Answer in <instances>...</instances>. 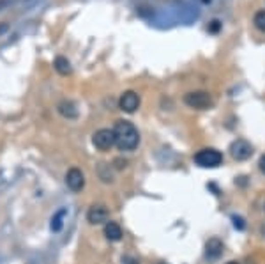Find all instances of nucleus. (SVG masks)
Wrapping results in <instances>:
<instances>
[{
    "mask_svg": "<svg viewBox=\"0 0 265 264\" xmlns=\"http://www.w3.org/2000/svg\"><path fill=\"white\" fill-rule=\"evenodd\" d=\"M108 218H110V211L106 209L103 204H94L89 211H87V220H89V224H92V225L106 224Z\"/></svg>",
    "mask_w": 265,
    "mask_h": 264,
    "instance_id": "obj_7",
    "label": "nucleus"
},
{
    "mask_svg": "<svg viewBox=\"0 0 265 264\" xmlns=\"http://www.w3.org/2000/svg\"><path fill=\"white\" fill-rule=\"evenodd\" d=\"M258 167H260V171H262L263 174H265V154H263L262 158H260V161H258Z\"/></svg>",
    "mask_w": 265,
    "mask_h": 264,
    "instance_id": "obj_16",
    "label": "nucleus"
},
{
    "mask_svg": "<svg viewBox=\"0 0 265 264\" xmlns=\"http://www.w3.org/2000/svg\"><path fill=\"white\" fill-rule=\"evenodd\" d=\"M113 131H115V146L120 151H135L138 147L140 133L129 121H117Z\"/></svg>",
    "mask_w": 265,
    "mask_h": 264,
    "instance_id": "obj_1",
    "label": "nucleus"
},
{
    "mask_svg": "<svg viewBox=\"0 0 265 264\" xmlns=\"http://www.w3.org/2000/svg\"><path fill=\"white\" fill-rule=\"evenodd\" d=\"M184 103L191 108H196V110H207L214 105L212 101V96L205 90H193V92H188L184 96Z\"/></svg>",
    "mask_w": 265,
    "mask_h": 264,
    "instance_id": "obj_3",
    "label": "nucleus"
},
{
    "mask_svg": "<svg viewBox=\"0 0 265 264\" xmlns=\"http://www.w3.org/2000/svg\"><path fill=\"white\" fill-rule=\"evenodd\" d=\"M92 144L99 151H108L115 146V131L108 128H101L92 135Z\"/></svg>",
    "mask_w": 265,
    "mask_h": 264,
    "instance_id": "obj_4",
    "label": "nucleus"
},
{
    "mask_svg": "<svg viewBox=\"0 0 265 264\" xmlns=\"http://www.w3.org/2000/svg\"><path fill=\"white\" fill-rule=\"evenodd\" d=\"M64 217H66V209H60V211H57V213L53 214V218H51V231L53 232H59L60 229H62Z\"/></svg>",
    "mask_w": 265,
    "mask_h": 264,
    "instance_id": "obj_13",
    "label": "nucleus"
},
{
    "mask_svg": "<svg viewBox=\"0 0 265 264\" xmlns=\"http://www.w3.org/2000/svg\"><path fill=\"white\" fill-rule=\"evenodd\" d=\"M230 154H232L233 160L246 161V160H249V158H251L253 146L249 144L248 140H244V138H237V140L232 142V146H230Z\"/></svg>",
    "mask_w": 265,
    "mask_h": 264,
    "instance_id": "obj_5",
    "label": "nucleus"
},
{
    "mask_svg": "<svg viewBox=\"0 0 265 264\" xmlns=\"http://www.w3.org/2000/svg\"><path fill=\"white\" fill-rule=\"evenodd\" d=\"M138 107H140V98L135 90H126V92L120 96V100H119L120 110L127 112V114H132V112H136Z\"/></svg>",
    "mask_w": 265,
    "mask_h": 264,
    "instance_id": "obj_8",
    "label": "nucleus"
},
{
    "mask_svg": "<svg viewBox=\"0 0 265 264\" xmlns=\"http://www.w3.org/2000/svg\"><path fill=\"white\" fill-rule=\"evenodd\" d=\"M195 163L202 169H216L223 163V154L214 147H207L195 154Z\"/></svg>",
    "mask_w": 265,
    "mask_h": 264,
    "instance_id": "obj_2",
    "label": "nucleus"
},
{
    "mask_svg": "<svg viewBox=\"0 0 265 264\" xmlns=\"http://www.w3.org/2000/svg\"><path fill=\"white\" fill-rule=\"evenodd\" d=\"M59 112L67 119H76L78 117V108L74 107V103H71V101H62V103L59 105Z\"/></svg>",
    "mask_w": 265,
    "mask_h": 264,
    "instance_id": "obj_11",
    "label": "nucleus"
},
{
    "mask_svg": "<svg viewBox=\"0 0 265 264\" xmlns=\"http://www.w3.org/2000/svg\"><path fill=\"white\" fill-rule=\"evenodd\" d=\"M223 250H225L223 241L218 239V237H210L205 243V259H209V261H218L223 255Z\"/></svg>",
    "mask_w": 265,
    "mask_h": 264,
    "instance_id": "obj_9",
    "label": "nucleus"
},
{
    "mask_svg": "<svg viewBox=\"0 0 265 264\" xmlns=\"http://www.w3.org/2000/svg\"><path fill=\"white\" fill-rule=\"evenodd\" d=\"M66 184L71 191H82L83 186H85V176L76 167L69 169L66 174Z\"/></svg>",
    "mask_w": 265,
    "mask_h": 264,
    "instance_id": "obj_6",
    "label": "nucleus"
},
{
    "mask_svg": "<svg viewBox=\"0 0 265 264\" xmlns=\"http://www.w3.org/2000/svg\"><path fill=\"white\" fill-rule=\"evenodd\" d=\"M104 236H106V239L108 241H120L122 239V229H120V225L119 224H115V222H106V225H104Z\"/></svg>",
    "mask_w": 265,
    "mask_h": 264,
    "instance_id": "obj_10",
    "label": "nucleus"
},
{
    "mask_svg": "<svg viewBox=\"0 0 265 264\" xmlns=\"http://www.w3.org/2000/svg\"><path fill=\"white\" fill-rule=\"evenodd\" d=\"M253 23H255V27L258 29L260 32L265 34V9L258 11V13L255 14V18H253Z\"/></svg>",
    "mask_w": 265,
    "mask_h": 264,
    "instance_id": "obj_14",
    "label": "nucleus"
},
{
    "mask_svg": "<svg viewBox=\"0 0 265 264\" xmlns=\"http://www.w3.org/2000/svg\"><path fill=\"white\" fill-rule=\"evenodd\" d=\"M157 264H166V262H157Z\"/></svg>",
    "mask_w": 265,
    "mask_h": 264,
    "instance_id": "obj_18",
    "label": "nucleus"
},
{
    "mask_svg": "<svg viewBox=\"0 0 265 264\" xmlns=\"http://www.w3.org/2000/svg\"><path fill=\"white\" fill-rule=\"evenodd\" d=\"M232 220H233V225H235V229H238V231H242V229L246 227L244 220H242L241 217H235V214H233V217H232Z\"/></svg>",
    "mask_w": 265,
    "mask_h": 264,
    "instance_id": "obj_15",
    "label": "nucleus"
},
{
    "mask_svg": "<svg viewBox=\"0 0 265 264\" xmlns=\"http://www.w3.org/2000/svg\"><path fill=\"white\" fill-rule=\"evenodd\" d=\"M226 264H241V262H237V261H230V262H226Z\"/></svg>",
    "mask_w": 265,
    "mask_h": 264,
    "instance_id": "obj_17",
    "label": "nucleus"
},
{
    "mask_svg": "<svg viewBox=\"0 0 265 264\" xmlns=\"http://www.w3.org/2000/svg\"><path fill=\"white\" fill-rule=\"evenodd\" d=\"M53 66H55V69L59 71L60 75H64V77H66V75H71V64L66 57H57Z\"/></svg>",
    "mask_w": 265,
    "mask_h": 264,
    "instance_id": "obj_12",
    "label": "nucleus"
}]
</instances>
